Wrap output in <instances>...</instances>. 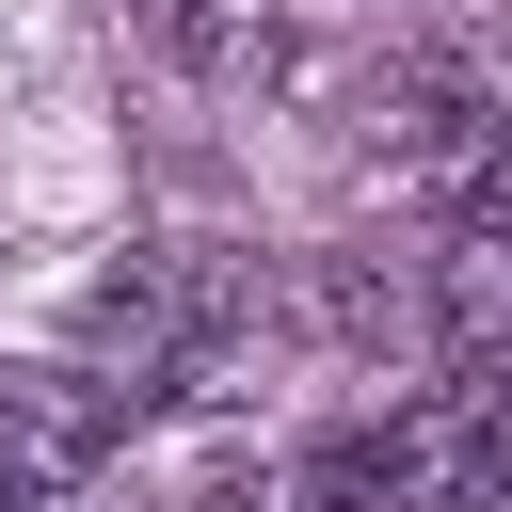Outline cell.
<instances>
[{
  "label": "cell",
  "instance_id": "6da1fadb",
  "mask_svg": "<svg viewBox=\"0 0 512 512\" xmlns=\"http://www.w3.org/2000/svg\"><path fill=\"white\" fill-rule=\"evenodd\" d=\"M384 464H400L416 512H512V352H480L464 384H432L384 432Z\"/></svg>",
  "mask_w": 512,
  "mask_h": 512
},
{
  "label": "cell",
  "instance_id": "7a4b0ae2",
  "mask_svg": "<svg viewBox=\"0 0 512 512\" xmlns=\"http://www.w3.org/2000/svg\"><path fill=\"white\" fill-rule=\"evenodd\" d=\"M128 448V384H96V368H0V464L64 512L96 464Z\"/></svg>",
  "mask_w": 512,
  "mask_h": 512
},
{
  "label": "cell",
  "instance_id": "277c9868",
  "mask_svg": "<svg viewBox=\"0 0 512 512\" xmlns=\"http://www.w3.org/2000/svg\"><path fill=\"white\" fill-rule=\"evenodd\" d=\"M384 496H400L384 432H320V448H288V464H272V496H256V512H384Z\"/></svg>",
  "mask_w": 512,
  "mask_h": 512
},
{
  "label": "cell",
  "instance_id": "5b68a950",
  "mask_svg": "<svg viewBox=\"0 0 512 512\" xmlns=\"http://www.w3.org/2000/svg\"><path fill=\"white\" fill-rule=\"evenodd\" d=\"M144 48L192 64V80H240V64L272 48V0H144Z\"/></svg>",
  "mask_w": 512,
  "mask_h": 512
},
{
  "label": "cell",
  "instance_id": "3957f363",
  "mask_svg": "<svg viewBox=\"0 0 512 512\" xmlns=\"http://www.w3.org/2000/svg\"><path fill=\"white\" fill-rule=\"evenodd\" d=\"M432 320H448L464 352H512V208H480V224L448 240V272H432Z\"/></svg>",
  "mask_w": 512,
  "mask_h": 512
}]
</instances>
